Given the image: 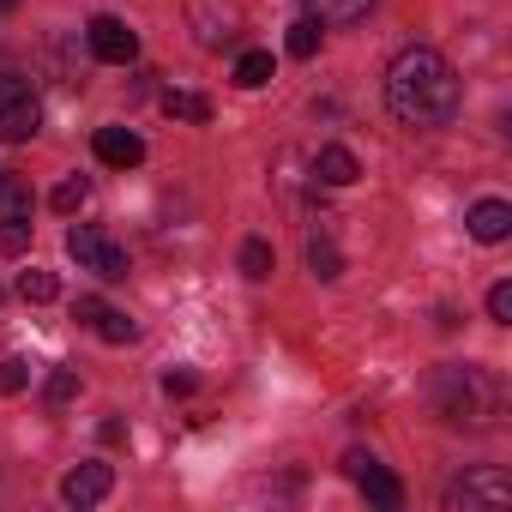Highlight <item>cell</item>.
I'll return each instance as SVG.
<instances>
[{"instance_id":"obj_1","label":"cell","mask_w":512,"mask_h":512,"mask_svg":"<svg viewBox=\"0 0 512 512\" xmlns=\"http://www.w3.org/2000/svg\"><path fill=\"white\" fill-rule=\"evenodd\" d=\"M386 109L416 127V133H434L458 115V73L440 49L428 43H410L392 67H386Z\"/></svg>"},{"instance_id":"obj_2","label":"cell","mask_w":512,"mask_h":512,"mask_svg":"<svg viewBox=\"0 0 512 512\" xmlns=\"http://www.w3.org/2000/svg\"><path fill=\"white\" fill-rule=\"evenodd\" d=\"M434 404H440V416L452 428H482L494 416V404H500V386L482 368H446L434 380Z\"/></svg>"},{"instance_id":"obj_3","label":"cell","mask_w":512,"mask_h":512,"mask_svg":"<svg viewBox=\"0 0 512 512\" xmlns=\"http://www.w3.org/2000/svg\"><path fill=\"white\" fill-rule=\"evenodd\" d=\"M67 253L85 266V272H97L103 284H121L133 266H127V247H115L103 229H91V223H79V229H67Z\"/></svg>"},{"instance_id":"obj_4","label":"cell","mask_w":512,"mask_h":512,"mask_svg":"<svg viewBox=\"0 0 512 512\" xmlns=\"http://www.w3.org/2000/svg\"><path fill=\"white\" fill-rule=\"evenodd\" d=\"M506 500H512V476L494 470V464H482V470H470L446 488V512H494Z\"/></svg>"},{"instance_id":"obj_5","label":"cell","mask_w":512,"mask_h":512,"mask_svg":"<svg viewBox=\"0 0 512 512\" xmlns=\"http://www.w3.org/2000/svg\"><path fill=\"white\" fill-rule=\"evenodd\" d=\"M43 127V103L31 97V85H19V73H0V139L25 145Z\"/></svg>"},{"instance_id":"obj_6","label":"cell","mask_w":512,"mask_h":512,"mask_svg":"<svg viewBox=\"0 0 512 512\" xmlns=\"http://www.w3.org/2000/svg\"><path fill=\"white\" fill-rule=\"evenodd\" d=\"M344 470H350V482H356L380 512H398V506H404V482H398L374 452H350V458H344Z\"/></svg>"},{"instance_id":"obj_7","label":"cell","mask_w":512,"mask_h":512,"mask_svg":"<svg viewBox=\"0 0 512 512\" xmlns=\"http://www.w3.org/2000/svg\"><path fill=\"white\" fill-rule=\"evenodd\" d=\"M85 43H91V55H97L103 67H127V61H139V37H133L127 19H115V13H97V19L85 25Z\"/></svg>"},{"instance_id":"obj_8","label":"cell","mask_w":512,"mask_h":512,"mask_svg":"<svg viewBox=\"0 0 512 512\" xmlns=\"http://www.w3.org/2000/svg\"><path fill=\"white\" fill-rule=\"evenodd\" d=\"M109 488H115V470L97 464V458L61 476V500H67V506H97V500H109Z\"/></svg>"},{"instance_id":"obj_9","label":"cell","mask_w":512,"mask_h":512,"mask_svg":"<svg viewBox=\"0 0 512 512\" xmlns=\"http://www.w3.org/2000/svg\"><path fill=\"white\" fill-rule=\"evenodd\" d=\"M91 145H97V163H109V169H133V163H145V139H139L133 127H103Z\"/></svg>"},{"instance_id":"obj_10","label":"cell","mask_w":512,"mask_h":512,"mask_svg":"<svg viewBox=\"0 0 512 512\" xmlns=\"http://www.w3.org/2000/svg\"><path fill=\"white\" fill-rule=\"evenodd\" d=\"M356 175H362V163H356L350 145H320V157H314V181L320 187H350Z\"/></svg>"},{"instance_id":"obj_11","label":"cell","mask_w":512,"mask_h":512,"mask_svg":"<svg viewBox=\"0 0 512 512\" xmlns=\"http://www.w3.org/2000/svg\"><path fill=\"white\" fill-rule=\"evenodd\" d=\"M470 235L488 241V247L506 241V235H512V205H506V199H476V205H470Z\"/></svg>"},{"instance_id":"obj_12","label":"cell","mask_w":512,"mask_h":512,"mask_svg":"<svg viewBox=\"0 0 512 512\" xmlns=\"http://www.w3.org/2000/svg\"><path fill=\"white\" fill-rule=\"evenodd\" d=\"M302 7H308V19H320V25H356V19H368L374 0H302Z\"/></svg>"},{"instance_id":"obj_13","label":"cell","mask_w":512,"mask_h":512,"mask_svg":"<svg viewBox=\"0 0 512 512\" xmlns=\"http://www.w3.org/2000/svg\"><path fill=\"white\" fill-rule=\"evenodd\" d=\"M241 272H247L253 284H266V278L278 272V253H272V241H260V235H253V241H241Z\"/></svg>"},{"instance_id":"obj_14","label":"cell","mask_w":512,"mask_h":512,"mask_svg":"<svg viewBox=\"0 0 512 512\" xmlns=\"http://www.w3.org/2000/svg\"><path fill=\"white\" fill-rule=\"evenodd\" d=\"M235 85H241V91L272 85V55H266V49H247V55L235 61Z\"/></svg>"},{"instance_id":"obj_15","label":"cell","mask_w":512,"mask_h":512,"mask_svg":"<svg viewBox=\"0 0 512 512\" xmlns=\"http://www.w3.org/2000/svg\"><path fill=\"white\" fill-rule=\"evenodd\" d=\"M320 43H326V25H320V19H296V25H290V55H296V61H314Z\"/></svg>"},{"instance_id":"obj_16","label":"cell","mask_w":512,"mask_h":512,"mask_svg":"<svg viewBox=\"0 0 512 512\" xmlns=\"http://www.w3.org/2000/svg\"><path fill=\"white\" fill-rule=\"evenodd\" d=\"M163 109H169L175 121H193V127H205V121H211V103H205V97H193V91H163Z\"/></svg>"},{"instance_id":"obj_17","label":"cell","mask_w":512,"mask_h":512,"mask_svg":"<svg viewBox=\"0 0 512 512\" xmlns=\"http://www.w3.org/2000/svg\"><path fill=\"white\" fill-rule=\"evenodd\" d=\"M73 398H79V368H55L49 386H43V404H49V410H67Z\"/></svg>"},{"instance_id":"obj_18","label":"cell","mask_w":512,"mask_h":512,"mask_svg":"<svg viewBox=\"0 0 512 512\" xmlns=\"http://www.w3.org/2000/svg\"><path fill=\"white\" fill-rule=\"evenodd\" d=\"M308 266H314V278H344V253L332 247V241H308Z\"/></svg>"},{"instance_id":"obj_19","label":"cell","mask_w":512,"mask_h":512,"mask_svg":"<svg viewBox=\"0 0 512 512\" xmlns=\"http://www.w3.org/2000/svg\"><path fill=\"white\" fill-rule=\"evenodd\" d=\"M19 296L43 308V302H55V296H61V284H55V272H37V266H31V272H19Z\"/></svg>"},{"instance_id":"obj_20","label":"cell","mask_w":512,"mask_h":512,"mask_svg":"<svg viewBox=\"0 0 512 512\" xmlns=\"http://www.w3.org/2000/svg\"><path fill=\"white\" fill-rule=\"evenodd\" d=\"M0 217H31V187L0 175Z\"/></svg>"},{"instance_id":"obj_21","label":"cell","mask_w":512,"mask_h":512,"mask_svg":"<svg viewBox=\"0 0 512 512\" xmlns=\"http://www.w3.org/2000/svg\"><path fill=\"white\" fill-rule=\"evenodd\" d=\"M85 199H91V181H85V175H67V181L55 187V199H49V205H55L61 217H73V211H79Z\"/></svg>"},{"instance_id":"obj_22","label":"cell","mask_w":512,"mask_h":512,"mask_svg":"<svg viewBox=\"0 0 512 512\" xmlns=\"http://www.w3.org/2000/svg\"><path fill=\"white\" fill-rule=\"evenodd\" d=\"M91 332H97L103 344H133V338H139V326H133L127 314H115V308H103V320H97Z\"/></svg>"},{"instance_id":"obj_23","label":"cell","mask_w":512,"mask_h":512,"mask_svg":"<svg viewBox=\"0 0 512 512\" xmlns=\"http://www.w3.org/2000/svg\"><path fill=\"white\" fill-rule=\"evenodd\" d=\"M31 247V217H0V253H25Z\"/></svg>"},{"instance_id":"obj_24","label":"cell","mask_w":512,"mask_h":512,"mask_svg":"<svg viewBox=\"0 0 512 512\" xmlns=\"http://www.w3.org/2000/svg\"><path fill=\"white\" fill-rule=\"evenodd\" d=\"M25 386H31V362L25 356H7V362H0V398H13Z\"/></svg>"},{"instance_id":"obj_25","label":"cell","mask_w":512,"mask_h":512,"mask_svg":"<svg viewBox=\"0 0 512 512\" xmlns=\"http://www.w3.org/2000/svg\"><path fill=\"white\" fill-rule=\"evenodd\" d=\"M488 320H500V326L512 320V284H506V278H500V284L488 290Z\"/></svg>"},{"instance_id":"obj_26","label":"cell","mask_w":512,"mask_h":512,"mask_svg":"<svg viewBox=\"0 0 512 512\" xmlns=\"http://www.w3.org/2000/svg\"><path fill=\"white\" fill-rule=\"evenodd\" d=\"M103 308H109L103 296H79V302H73V320H85V326H97V320H103Z\"/></svg>"},{"instance_id":"obj_27","label":"cell","mask_w":512,"mask_h":512,"mask_svg":"<svg viewBox=\"0 0 512 512\" xmlns=\"http://www.w3.org/2000/svg\"><path fill=\"white\" fill-rule=\"evenodd\" d=\"M163 392H169V398H187V392H193V374H187V368H169V374H163Z\"/></svg>"},{"instance_id":"obj_28","label":"cell","mask_w":512,"mask_h":512,"mask_svg":"<svg viewBox=\"0 0 512 512\" xmlns=\"http://www.w3.org/2000/svg\"><path fill=\"white\" fill-rule=\"evenodd\" d=\"M13 7H19V0H0V13H13Z\"/></svg>"},{"instance_id":"obj_29","label":"cell","mask_w":512,"mask_h":512,"mask_svg":"<svg viewBox=\"0 0 512 512\" xmlns=\"http://www.w3.org/2000/svg\"><path fill=\"white\" fill-rule=\"evenodd\" d=\"M0 302H7V290H0Z\"/></svg>"}]
</instances>
